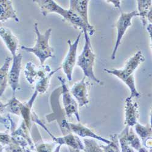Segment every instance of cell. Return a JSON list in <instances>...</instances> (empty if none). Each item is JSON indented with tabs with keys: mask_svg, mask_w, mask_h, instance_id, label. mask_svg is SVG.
Masks as SVG:
<instances>
[{
	"mask_svg": "<svg viewBox=\"0 0 152 152\" xmlns=\"http://www.w3.org/2000/svg\"><path fill=\"white\" fill-rule=\"evenodd\" d=\"M145 61V58L141 50L138 51L132 57L125 65L122 69H104L106 72L116 76L122 80L129 88L131 92V98L139 97L141 94L137 91L134 77V72L140 65L141 63Z\"/></svg>",
	"mask_w": 152,
	"mask_h": 152,
	"instance_id": "6da1fadb",
	"label": "cell"
},
{
	"mask_svg": "<svg viewBox=\"0 0 152 152\" xmlns=\"http://www.w3.org/2000/svg\"><path fill=\"white\" fill-rule=\"evenodd\" d=\"M34 31L37 35L36 43L33 47L21 46V49L28 53L34 54L40 60L41 65H44L45 61L54 57V49L49 45V39L52 33V29L49 28L45 34H41L38 28V23L34 24Z\"/></svg>",
	"mask_w": 152,
	"mask_h": 152,
	"instance_id": "7a4b0ae2",
	"label": "cell"
},
{
	"mask_svg": "<svg viewBox=\"0 0 152 152\" xmlns=\"http://www.w3.org/2000/svg\"><path fill=\"white\" fill-rule=\"evenodd\" d=\"M85 35V45L81 54L77 60V65L82 69L86 77L93 80L97 84L103 85V82L98 79L94 72V65L96 55L93 51L90 36L86 31H83Z\"/></svg>",
	"mask_w": 152,
	"mask_h": 152,
	"instance_id": "3957f363",
	"label": "cell"
},
{
	"mask_svg": "<svg viewBox=\"0 0 152 152\" xmlns=\"http://www.w3.org/2000/svg\"><path fill=\"white\" fill-rule=\"evenodd\" d=\"M61 95V87L59 86L56 88L50 96V104L53 108V113L47 115L46 117L49 122L56 120L57 121L61 131L64 136L72 132L69 127V122L66 119L65 110L63 108H61L60 105L59 98Z\"/></svg>",
	"mask_w": 152,
	"mask_h": 152,
	"instance_id": "277c9868",
	"label": "cell"
},
{
	"mask_svg": "<svg viewBox=\"0 0 152 152\" xmlns=\"http://www.w3.org/2000/svg\"><path fill=\"white\" fill-rule=\"evenodd\" d=\"M61 83V95L63 99V104L66 116L71 118L73 115L75 116L78 122L80 121V117L78 110V104L68 89L66 80L61 76L57 77Z\"/></svg>",
	"mask_w": 152,
	"mask_h": 152,
	"instance_id": "5b68a950",
	"label": "cell"
},
{
	"mask_svg": "<svg viewBox=\"0 0 152 152\" xmlns=\"http://www.w3.org/2000/svg\"><path fill=\"white\" fill-rule=\"evenodd\" d=\"M135 17H139V13L137 11L134 10L132 12H129V13H124V12H122L121 11V15L116 24L117 29V38L115 48H114L113 51L111 54V60H114L116 58L117 50L121 44L122 38L126 30L132 26V20Z\"/></svg>",
	"mask_w": 152,
	"mask_h": 152,
	"instance_id": "8992f818",
	"label": "cell"
},
{
	"mask_svg": "<svg viewBox=\"0 0 152 152\" xmlns=\"http://www.w3.org/2000/svg\"><path fill=\"white\" fill-rule=\"evenodd\" d=\"M82 34V31L79 33L77 39L73 43H71V40H68L67 42L69 45V50L66 57L63 61L61 68L64 71L68 80L69 82L72 79L73 70L76 63H77V58H76L77 57V50Z\"/></svg>",
	"mask_w": 152,
	"mask_h": 152,
	"instance_id": "52a82bcc",
	"label": "cell"
},
{
	"mask_svg": "<svg viewBox=\"0 0 152 152\" xmlns=\"http://www.w3.org/2000/svg\"><path fill=\"white\" fill-rule=\"evenodd\" d=\"M23 56L19 53L14 57H12V67L9 71L8 75V83L13 91L14 96L19 88V79L21 69Z\"/></svg>",
	"mask_w": 152,
	"mask_h": 152,
	"instance_id": "ba28073f",
	"label": "cell"
},
{
	"mask_svg": "<svg viewBox=\"0 0 152 152\" xmlns=\"http://www.w3.org/2000/svg\"><path fill=\"white\" fill-rule=\"evenodd\" d=\"M86 78L85 76H84L81 80L75 83L70 90L71 94L75 99L80 107L87 105L90 102Z\"/></svg>",
	"mask_w": 152,
	"mask_h": 152,
	"instance_id": "9c48e42d",
	"label": "cell"
},
{
	"mask_svg": "<svg viewBox=\"0 0 152 152\" xmlns=\"http://www.w3.org/2000/svg\"><path fill=\"white\" fill-rule=\"evenodd\" d=\"M51 68L49 65H42V68H38L32 62H28L24 70L26 79L30 84H33L35 80L43 78L50 71Z\"/></svg>",
	"mask_w": 152,
	"mask_h": 152,
	"instance_id": "30bf717a",
	"label": "cell"
},
{
	"mask_svg": "<svg viewBox=\"0 0 152 152\" xmlns=\"http://www.w3.org/2000/svg\"><path fill=\"white\" fill-rule=\"evenodd\" d=\"M39 6L41 13L45 17H46L49 14L55 13L61 15L63 19H65L68 10L65 9L58 5L55 1L53 0H34L32 1Z\"/></svg>",
	"mask_w": 152,
	"mask_h": 152,
	"instance_id": "8fae6325",
	"label": "cell"
},
{
	"mask_svg": "<svg viewBox=\"0 0 152 152\" xmlns=\"http://www.w3.org/2000/svg\"><path fill=\"white\" fill-rule=\"evenodd\" d=\"M139 118V106L137 102L133 100L130 97L125 99V124L130 127H133Z\"/></svg>",
	"mask_w": 152,
	"mask_h": 152,
	"instance_id": "7c38bea8",
	"label": "cell"
},
{
	"mask_svg": "<svg viewBox=\"0 0 152 152\" xmlns=\"http://www.w3.org/2000/svg\"><path fill=\"white\" fill-rule=\"evenodd\" d=\"M53 141L58 145L64 144L68 145L71 152H81L84 149L83 143L80 137L73 134V133H68L62 137H55Z\"/></svg>",
	"mask_w": 152,
	"mask_h": 152,
	"instance_id": "4fadbf2b",
	"label": "cell"
},
{
	"mask_svg": "<svg viewBox=\"0 0 152 152\" xmlns=\"http://www.w3.org/2000/svg\"><path fill=\"white\" fill-rule=\"evenodd\" d=\"M69 127L71 132L74 133L77 136H80L81 137H91L93 139H95L101 142H104L107 144L110 142L109 139H105L102 136L97 135L91 129H90L88 127H86V126L80 123H69Z\"/></svg>",
	"mask_w": 152,
	"mask_h": 152,
	"instance_id": "5bb4252c",
	"label": "cell"
},
{
	"mask_svg": "<svg viewBox=\"0 0 152 152\" xmlns=\"http://www.w3.org/2000/svg\"><path fill=\"white\" fill-rule=\"evenodd\" d=\"M69 10L79 15L88 27L94 28L88 20V9L90 1L87 0H71Z\"/></svg>",
	"mask_w": 152,
	"mask_h": 152,
	"instance_id": "9a60e30c",
	"label": "cell"
},
{
	"mask_svg": "<svg viewBox=\"0 0 152 152\" xmlns=\"http://www.w3.org/2000/svg\"><path fill=\"white\" fill-rule=\"evenodd\" d=\"M0 37H1L5 45L10 52L12 57L17 55V50L18 47V39L10 29L7 28H0Z\"/></svg>",
	"mask_w": 152,
	"mask_h": 152,
	"instance_id": "2e32d148",
	"label": "cell"
},
{
	"mask_svg": "<svg viewBox=\"0 0 152 152\" xmlns=\"http://www.w3.org/2000/svg\"><path fill=\"white\" fill-rule=\"evenodd\" d=\"M38 94L39 93L35 90L29 101L26 103L21 102L20 104V116L23 118V122L29 130H31L32 128V108Z\"/></svg>",
	"mask_w": 152,
	"mask_h": 152,
	"instance_id": "e0dca14e",
	"label": "cell"
},
{
	"mask_svg": "<svg viewBox=\"0 0 152 152\" xmlns=\"http://www.w3.org/2000/svg\"><path fill=\"white\" fill-rule=\"evenodd\" d=\"M139 16L141 17L144 26L151 24L152 11L151 1L150 0H139L137 1Z\"/></svg>",
	"mask_w": 152,
	"mask_h": 152,
	"instance_id": "ac0fdd59",
	"label": "cell"
},
{
	"mask_svg": "<svg viewBox=\"0 0 152 152\" xmlns=\"http://www.w3.org/2000/svg\"><path fill=\"white\" fill-rule=\"evenodd\" d=\"M9 19H13L17 23L20 22L12 1L9 0H0V21H5Z\"/></svg>",
	"mask_w": 152,
	"mask_h": 152,
	"instance_id": "d6986e66",
	"label": "cell"
},
{
	"mask_svg": "<svg viewBox=\"0 0 152 152\" xmlns=\"http://www.w3.org/2000/svg\"><path fill=\"white\" fill-rule=\"evenodd\" d=\"M134 130L136 134L139 137H140L142 141V144L145 148H149L151 149V147L148 146V141L151 140V125L148 124L147 125H143L139 123H137L134 126Z\"/></svg>",
	"mask_w": 152,
	"mask_h": 152,
	"instance_id": "ffe728a7",
	"label": "cell"
},
{
	"mask_svg": "<svg viewBox=\"0 0 152 152\" xmlns=\"http://www.w3.org/2000/svg\"><path fill=\"white\" fill-rule=\"evenodd\" d=\"M12 60V58L7 57L4 61L3 65L0 67V97H1L7 86L8 82V75L10 63Z\"/></svg>",
	"mask_w": 152,
	"mask_h": 152,
	"instance_id": "44dd1931",
	"label": "cell"
},
{
	"mask_svg": "<svg viewBox=\"0 0 152 152\" xmlns=\"http://www.w3.org/2000/svg\"><path fill=\"white\" fill-rule=\"evenodd\" d=\"M60 69H61V66L54 69V71H51L45 77L37 80L35 86V90L38 92V93L42 94H45L47 91L49 86L50 79H51L52 76L57 71H58Z\"/></svg>",
	"mask_w": 152,
	"mask_h": 152,
	"instance_id": "7402d4cb",
	"label": "cell"
},
{
	"mask_svg": "<svg viewBox=\"0 0 152 152\" xmlns=\"http://www.w3.org/2000/svg\"><path fill=\"white\" fill-rule=\"evenodd\" d=\"M126 138L130 146L136 150H139L142 147L141 139L137 136L132 127H129L126 132Z\"/></svg>",
	"mask_w": 152,
	"mask_h": 152,
	"instance_id": "603a6c76",
	"label": "cell"
},
{
	"mask_svg": "<svg viewBox=\"0 0 152 152\" xmlns=\"http://www.w3.org/2000/svg\"><path fill=\"white\" fill-rule=\"evenodd\" d=\"M110 142L106 145H100L104 152H121L119 149L118 136L113 134L110 136Z\"/></svg>",
	"mask_w": 152,
	"mask_h": 152,
	"instance_id": "cb8c5ba5",
	"label": "cell"
},
{
	"mask_svg": "<svg viewBox=\"0 0 152 152\" xmlns=\"http://www.w3.org/2000/svg\"><path fill=\"white\" fill-rule=\"evenodd\" d=\"M129 127L130 126L126 125V126L121 132V133L118 134L119 144L121 149V152H134V149L130 146L126 138V132L129 130Z\"/></svg>",
	"mask_w": 152,
	"mask_h": 152,
	"instance_id": "d4e9b609",
	"label": "cell"
},
{
	"mask_svg": "<svg viewBox=\"0 0 152 152\" xmlns=\"http://www.w3.org/2000/svg\"><path fill=\"white\" fill-rule=\"evenodd\" d=\"M83 152H104L94 139H83Z\"/></svg>",
	"mask_w": 152,
	"mask_h": 152,
	"instance_id": "484cf974",
	"label": "cell"
},
{
	"mask_svg": "<svg viewBox=\"0 0 152 152\" xmlns=\"http://www.w3.org/2000/svg\"><path fill=\"white\" fill-rule=\"evenodd\" d=\"M20 101L14 96L9 102L6 104V108L9 113L17 116H20Z\"/></svg>",
	"mask_w": 152,
	"mask_h": 152,
	"instance_id": "4316f807",
	"label": "cell"
},
{
	"mask_svg": "<svg viewBox=\"0 0 152 152\" xmlns=\"http://www.w3.org/2000/svg\"><path fill=\"white\" fill-rule=\"evenodd\" d=\"M6 108V104H3L1 101H0V123L3 124L4 126H6L7 130H10L11 126L14 123V121L12 120L10 116L8 115L7 118H3L1 116V113L3 110Z\"/></svg>",
	"mask_w": 152,
	"mask_h": 152,
	"instance_id": "83f0119b",
	"label": "cell"
},
{
	"mask_svg": "<svg viewBox=\"0 0 152 152\" xmlns=\"http://www.w3.org/2000/svg\"><path fill=\"white\" fill-rule=\"evenodd\" d=\"M106 2L108 3L112 4L115 7L118 8L121 10V1H119V0H118V1H114V0H111V1H110V0H107Z\"/></svg>",
	"mask_w": 152,
	"mask_h": 152,
	"instance_id": "f1b7e54d",
	"label": "cell"
},
{
	"mask_svg": "<svg viewBox=\"0 0 152 152\" xmlns=\"http://www.w3.org/2000/svg\"><path fill=\"white\" fill-rule=\"evenodd\" d=\"M151 149L150 150V151H151ZM137 151H138V152H149L148 150H147V148H145V147H142L140 149H139V150H137Z\"/></svg>",
	"mask_w": 152,
	"mask_h": 152,
	"instance_id": "f546056e",
	"label": "cell"
},
{
	"mask_svg": "<svg viewBox=\"0 0 152 152\" xmlns=\"http://www.w3.org/2000/svg\"><path fill=\"white\" fill-rule=\"evenodd\" d=\"M61 145H58L55 149H54V150L53 151H52V152H60V148H61Z\"/></svg>",
	"mask_w": 152,
	"mask_h": 152,
	"instance_id": "4dcf8cb0",
	"label": "cell"
},
{
	"mask_svg": "<svg viewBox=\"0 0 152 152\" xmlns=\"http://www.w3.org/2000/svg\"><path fill=\"white\" fill-rule=\"evenodd\" d=\"M27 152H32V151H31L30 150H27Z\"/></svg>",
	"mask_w": 152,
	"mask_h": 152,
	"instance_id": "1f68e13d",
	"label": "cell"
}]
</instances>
